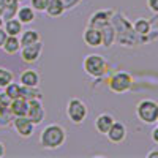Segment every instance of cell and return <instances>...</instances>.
Listing matches in <instances>:
<instances>
[{"label":"cell","instance_id":"obj_10","mask_svg":"<svg viewBox=\"0 0 158 158\" xmlns=\"http://www.w3.org/2000/svg\"><path fill=\"white\" fill-rule=\"evenodd\" d=\"M127 135H128V130H127V125L123 122H118L115 120L111 128L108 130V133L104 135L108 138V141L111 144H122L125 139H127Z\"/></svg>","mask_w":158,"mask_h":158},{"label":"cell","instance_id":"obj_34","mask_svg":"<svg viewBox=\"0 0 158 158\" xmlns=\"http://www.w3.org/2000/svg\"><path fill=\"white\" fill-rule=\"evenodd\" d=\"M5 6H6V0H0V16H2V13H3Z\"/></svg>","mask_w":158,"mask_h":158},{"label":"cell","instance_id":"obj_16","mask_svg":"<svg viewBox=\"0 0 158 158\" xmlns=\"http://www.w3.org/2000/svg\"><path fill=\"white\" fill-rule=\"evenodd\" d=\"M101 32V46L104 48H112L115 43V29L111 22L104 24L103 27H100Z\"/></svg>","mask_w":158,"mask_h":158},{"label":"cell","instance_id":"obj_27","mask_svg":"<svg viewBox=\"0 0 158 158\" xmlns=\"http://www.w3.org/2000/svg\"><path fill=\"white\" fill-rule=\"evenodd\" d=\"M48 3H49V0H30V6L36 13H44Z\"/></svg>","mask_w":158,"mask_h":158},{"label":"cell","instance_id":"obj_31","mask_svg":"<svg viewBox=\"0 0 158 158\" xmlns=\"http://www.w3.org/2000/svg\"><path fill=\"white\" fill-rule=\"evenodd\" d=\"M6 36H8V35H6V32H5V29H3V25H0V49H2Z\"/></svg>","mask_w":158,"mask_h":158},{"label":"cell","instance_id":"obj_20","mask_svg":"<svg viewBox=\"0 0 158 158\" xmlns=\"http://www.w3.org/2000/svg\"><path fill=\"white\" fill-rule=\"evenodd\" d=\"M19 49H21V43H19V36H6V40H5V43H3V46H2V51L5 52V54H8V56H15V54H18L19 52Z\"/></svg>","mask_w":158,"mask_h":158},{"label":"cell","instance_id":"obj_18","mask_svg":"<svg viewBox=\"0 0 158 158\" xmlns=\"http://www.w3.org/2000/svg\"><path fill=\"white\" fill-rule=\"evenodd\" d=\"M65 11H67V8H65L62 0H49V3L44 10V13L49 18H60Z\"/></svg>","mask_w":158,"mask_h":158},{"label":"cell","instance_id":"obj_26","mask_svg":"<svg viewBox=\"0 0 158 158\" xmlns=\"http://www.w3.org/2000/svg\"><path fill=\"white\" fill-rule=\"evenodd\" d=\"M13 120V114L10 108H0V128H8Z\"/></svg>","mask_w":158,"mask_h":158},{"label":"cell","instance_id":"obj_13","mask_svg":"<svg viewBox=\"0 0 158 158\" xmlns=\"http://www.w3.org/2000/svg\"><path fill=\"white\" fill-rule=\"evenodd\" d=\"M114 10H100V11H95L94 15L89 18V24L87 25H92V27H103L104 24L111 22V16H112Z\"/></svg>","mask_w":158,"mask_h":158},{"label":"cell","instance_id":"obj_7","mask_svg":"<svg viewBox=\"0 0 158 158\" xmlns=\"http://www.w3.org/2000/svg\"><path fill=\"white\" fill-rule=\"evenodd\" d=\"M11 127L15 130V133L22 138V139H29L33 136V131H35V125L32 123V120L27 115H18V117H13L11 120Z\"/></svg>","mask_w":158,"mask_h":158},{"label":"cell","instance_id":"obj_35","mask_svg":"<svg viewBox=\"0 0 158 158\" xmlns=\"http://www.w3.org/2000/svg\"><path fill=\"white\" fill-rule=\"evenodd\" d=\"M16 2H19V3H24V2H27V0H16Z\"/></svg>","mask_w":158,"mask_h":158},{"label":"cell","instance_id":"obj_21","mask_svg":"<svg viewBox=\"0 0 158 158\" xmlns=\"http://www.w3.org/2000/svg\"><path fill=\"white\" fill-rule=\"evenodd\" d=\"M3 29H5L6 35H10V36H19L21 32L24 30V29H22V24H21L16 18L6 19V21L3 22Z\"/></svg>","mask_w":158,"mask_h":158},{"label":"cell","instance_id":"obj_37","mask_svg":"<svg viewBox=\"0 0 158 158\" xmlns=\"http://www.w3.org/2000/svg\"><path fill=\"white\" fill-rule=\"evenodd\" d=\"M0 108H2V106H0Z\"/></svg>","mask_w":158,"mask_h":158},{"label":"cell","instance_id":"obj_11","mask_svg":"<svg viewBox=\"0 0 158 158\" xmlns=\"http://www.w3.org/2000/svg\"><path fill=\"white\" fill-rule=\"evenodd\" d=\"M114 122H115V117L111 112H101V114L97 115V118L94 120V127L97 130V133H100V135L104 136Z\"/></svg>","mask_w":158,"mask_h":158},{"label":"cell","instance_id":"obj_15","mask_svg":"<svg viewBox=\"0 0 158 158\" xmlns=\"http://www.w3.org/2000/svg\"><path fill=\"white\" fill-rule=\"evenodd\" d=\"M19 84L27 87H40V73L36 70H24L19 76Z\"/></svg>","mask_w":158,"mask_h":158},{"label":"cell","instance_id":"obj_6","mask_svg":"<svg viewBox=\"0 0 158 158\" xmlns=\"http://www.w3.org/2000/svg\"><path fill=\"white\" fill-rule=\"evenodd\" d=\"M135 79L128 71H115L108 79V89L112 94H127L133 89Z\"/></svg>","mask_w":158,"mask_h":158},{"label":"cell","instance_id":"obj_22","mask_svg":"<svg viewBox=\"0 0 158 158\" xmlns=\"http://www.w3.org/2000/svg\"><path fill=\"white\" fill-rule=\"evenodd\" d=\"M18 8H19V2H16V0H6V6H5V10H3V13H2L3 22H5L6 19L15 18Z\"/></svg>","mask_w":158,"mask_h":158},{"label":"cell","instance_id":"obj_25","mask_svg":"<svg viewBox=\"0 0 158 158\" xmlns=\"http://www.w3.org/2000/svg\"><path fill=\"white\" fill-rule=\"evenodd\" d=\"M11 81H15V74H13L11 70L0 67V89H3L5 85H8Z\"/></svg>","mask_w":158,"mask_h":158},{"label":"cell","instance_id":"obj_5","mask_svg":"<svg viewBox=\"0 0 158 158\" xmlns=\"http://www.w3.org/2000/svg\"><path fill=\"white\" fill-rule=\"evenodd\" d=\"M136 117L144 125H153L158 122V103L152 98H144L136 104Z\"/></svg>","mask_w":158,"mask_h":158},{"label":"cell","instance_id":"obj_12","mask_svg":"<svg viewBox=\"0 0 158 158\" xmlns=\"http://www.w3.org/2000/svg\"><path fill=\"white\" fill-rule=\"evenodd\" d=\"M82 41L89 46V48H100L101 46V32L97 27L87 25L82 32Z\"/></svg>","mask_w":158,"mask_h":158},{"label":"cell","instance_id":"obj_8","mask_svg":"<svg viewBox=\"0 0 158 158\" xmlns=\"http://www.w3.org/2000/svg\"><path fill=\"white\" fill-rule=\"evenodd\" d=\"M41 54H43V43L41 41H36V43L27 44V46H21V49H19L21 60L27 65L36 63L41 59Z\"/></svg>","mask_w":158,"mask_h":158},{"label":"cell","instance_id":"obj_14","mask_svg":"<svg viewBox=\"0 0 158 158\" xmlns=\"http://www.w3.org/2000/svg\"><path fill=\"white\" fill-rule=\"evenodd\" d=\"M22 25H29L36 19V11L30 6V5H22L18 8L16 16H15Z\"/></svg>","mask_w":158,"mask_h":158},{"label":"cell","instance_id":"obj_2","mask_svg":"<svg viewBox=\"0 0 158 158\" xmlns=\"http://www.w3.org/2000/svg\"><path fill=\"white\" fill-rule=\"evenodd\" d=\"M67 141V130L60 123H49L40 133V146L46 150L60 149Z\"/></svg>","mask_w":158,"mask_h":158},{"label":"cell","instance_id":"obj_17","mask_svg":"<svg viewBox=\"0 0 158 158\" xmlns=\"http://www.w3.org/2000/svg\"><path fill=\"white\" fill-rule=\"evenodd\" d=\"M10 111L13 114V117H18V115H25L27 114V108H29V101L22 98V97H18L15 100H11L10 103Z\"/></svg>","mask_w":158,"mask_h":158},{"label":"cell","instance_id":"obj_9","mask_svg":"<svg viewBox=\"0 0 158 158\" xmlns=\"http://www.w3.org/2000/svg\"><path fill=\"white\" fill-rule=\"evenodd\" d=\"M25 115L30 118L35 127L43 123V120L46 118V111H44V104H43L41 98L29 100V108H27V114Z\"/></svg>","mask_w":158,"mask_h":158},{"label":"cell","instance_id":"obj_19","mask_svg":"<svg viewBox=\"0 0 158 158\" xmlns=\"http://www.w3.org/2000/svg\"><path fill=\"white\" fill-rule=\"evenodd\" d=\"M36 41H41V35H40L38 30L33 29H27V30H22L19 35V43L21 46H27V44H33Z\"/></svg>","mask_w":158,"mask_h":158},{"label":"cell","instance_id":"obj_24","mask_svg":"<svg viewBox=\"0 0 158 158\" xmlns=\"http://www.w3.org/2000/svg\"><path fill=\"white\" fill-rule=\"evenodd\" d=\"M3 90H5V94H6L11 100H15V98L21 97V84H19V82L11 81L8 85H5V87H3Z\"/></svg>","mask_w":158,"mask_h":158},{"label":"cell","instance_id":"obj_23","mask_svg":"<svg viewBox=\"0 0 158 158\" xmlns=\"http://www.w3.org/2000/svg\"><path fill=\"white\" fill-rule=\"evenodd\" d=\"M21 97L25 100H33V98H41V90L40 87H27V85H21Z\"/></svg>","mask_w":158,"mask_h":158},{"label":"cell","instance_id":"obj_28","mask_svg":"<svg viewBox=\"0 0 158 158\" xmlns=\"http://www.w3.org/2000/svg\"><path fill=\"white\" fill-rule=\"evenodd\" d=\"M10 103H11V98L5 94V92H0V106L8 108V106H10Z\"/></svg>","mask_w":158,"mask_h":158},{"label":"cell","instance_id":"obj_32","mask_svg":"<svg viewBox=\"0 0 158 158\" xmlns=\"http://www.w3.org/2000/svg\"><path fill=\"white\" fill-rule=\"evenodd\" d=\"M146 158H158V149L155 147L153 150H150V152L146 155Z\"/></svg>","mask_w":158,"mask_h":158},{"label":"cell","instance_id":"obj_29","mask_svg":"<svg viewBox=\"0 0 158 158\" xmlns=\"http://www.w3.org/2000/svg\"><path fill=\"white\" fill-rule=\"evenodd\" d=\"M146 3L153 15H158V0H146Z\"/></svg>","mask_w":158,"mask_h":158},{"label":"cell","instance_id":"obj_1","mask_svg":"<svg viewBox=\"0 0 158 158\" xmlns=\"http://www.w3.org/2000/svg\"><path fill=\"white\" fill-rule=\"evenodd\" d=\"M111 24L115 29V41H118L122 46L141 44V38L135 33L133 27H131V22L125 18V15L114 11L111 16Z\"/></svg>","mask_w":158,"mask_h":158},{"label":"cell","instance_id":"obj_30","mask_svg":"<svg viewBox=\"0 0 158 158\" xmlns=\"http://www.w3.org/2000/svg\"><path fill=\"white\" fill-rule=\"evenodd\" d=\"M150 138H152V142L155 146H158V125L156 123H153V128L150 131Z\"/></svg>","mask_w":158,"mask_h":158},{"label":"cell","instance_id":"obj_33","mask_svg":"<svg viewBox=\"0 0 158 158\" xmlns=\"http://www.w3.org/2000/svg\"><path fill=\"white\" fill-rule=\"evenodd\" d=\"M5 153H6V147H5V144L0 141V158L5 156Z\"/></svg>","mask_w":158,"mask_h":158},{"label":"cell","instance_id":"obj_36","mask_svg":"<svg viewBox=\"0 0 158 158\" xmlns=\"http://www.w3.org/2000/svg\"><path fill=\"white\" fill-rule=\"evenodd\" d=\"M0 25H3V19H2V16H0Z\"/></svg>","mask_w":158,"mask_h":158},{"label":"cell","instance_id":"obj_4","mask_svg":"<svg viewBox=\"0 0 158 158\" xmlns=\"http://www.w3.org/2000/svg\"><path fill=\"white\" fill-rule=\"evenodd\" d=\"M82 70L87 76L98 79V77L106 74L108 62L101 54H87L82 60Z\"/></svg>","mask_w":158,"mask_h":158},{"label":"cell","instance_id":"obj_3","mask_svg":"<svg viewBox=\"0 0 158 158\" xmlns=\"http://www.w3.org/2000/svg\"><path fill=\"white\" fill-rule=\"evenodd\" d=\"M65 114H67L68 120L73 125H82L89 115V106L87 103L77 97H73L68 100L67 108H65Z\"/></svg>","mask_w":158,"mask_h":158}]
</instances>
